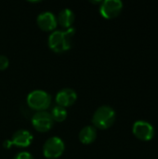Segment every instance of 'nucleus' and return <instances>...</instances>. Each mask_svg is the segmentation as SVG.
I'll list each match as a JSON object with an SVG mask.
<instances>
[{
  "label": "nucleus",
  "mask_w": 158,
  "mask_h": 159,
  "mask_svg": "<svg viewBox=\"0 0 158 159\" xmlns=\"http://www.w3.org/2000/svg\"><path fill=\"white\" fill-rule=\"evenodd\" d=\"M13 159H34L33 156L29 153V152H20L18 153Z\"/></svg>",
  "instance_id": "obj_15"
},
{
  "label": "nucleus",
  "mask_w": 158,
  "mask_h": 159,
  "mask_svg": "<svg viewBox=\"0 0 158 159\" xmlns=\"http://www.w3.org/2000/svg\"><path fill=\"white\" fill-rule=\"evenodd\" d=\"M123 3L120 0H105L100 7V13L105 19L116 18L122 11Z\"/></svg>",
  "instance_id": "obj_7"
},
{
  "label": "nucleus",
  "mask_w": 158,
  "mask_h": 159,
  "mask_svg": "<svg viewBox=\"0 0 158 159\" xmlns=\"http://www.w3.org/2000/svg\"><path fill=\"white\" fill-rule=\"evenodd\" d=\"M74 19H75V16H74V11L70 8H64L59 13L57 17V21L61 27L69 29V28H72Z\"/></svg>",
  "instance_id": "obj_11"
},
{
  "label": "nucleus",
  "mask_w": 158,
  "mask_h": 159,
  "mask_svg": "<svg viewBox=\"0 0 158 159\" xmlns=\"http://www.w3.org/2000/svg\"><path fill=\"white\" fill-rule=\"evenodd\" d=\"M27 104L33 110L37 112L46 111L51 104V96L41 89H35L27 96Z\"/></svg>",
  "instance_id": "obj_3"
},
{
  "label": "nucleus",
  "mask_w": 158,
  "mask_h": 159,
  "mask_svg": "<svg viewBox=\"0 0 158 159\" xmlns=\"http://www.w3.org/2000/svg\"><path fill=\"white\" fill-rule=\"evenodd\" d=\"M36 21L38 27L43 31H53L58 25L57 18L50 11H45L40 13L36 19Z\"/></svg>",
  "instance_id": "obj_9"
},
{
  "label": "nucleus",
  "mask_w": 158,
  "mask_h": 159,
  "mask_svg": "<svg viewBox=\"0 0 158 159\" xmlns=\"http://www.w3.org/2000/svg\"><path fill=\"white\" fill-rule=\"evenodd\" d=\"M65 145L59 137H50L43 146V155L46 158L57 159L61 157L64 152Z\"/></svg>",
  "instance_id": "obj_4"
},
{
  "label": "nucleus",
  "mask_w": 158,
  "mask_h": 159,
  "mask_svg": "<svg viewBox=\"0 0 158 159\" xmlns=\"http://www.w3.org/2000/svg\"><path fill=\"white\" fill-rule=\"evenodd\" d=\"M132 131L137 139L143 142L151 141L155 136L154 127L149 122L142 121V120H139L134 123Z\"/></svg>",
  "instance_id": "obj_6"
},
{
  "label": "nucleus",
  "mask_w": 158,
  "mask_h": 159,
  "mask_svg": "<svg viewBox=\"0 0 158 159\" xmlns=\"http://www.w3.org/2000/svg\"><path fill=\"white\" fill-rule=\"evenodd\" d=\"M9 65L8 58L5 55H0V71L6 70Z\"/></svg>",
  "instance_id": "obj_14"
},
{
  "label": "nucleus",
  "mask_w": 158,
  "mask_h": 159,
  "mask_svg": "<svg viewBox=\"0 0 158 159\" xmlns=\"http://www.w3.org/2000/svg\"><path fill=\"white\" fill-rule=\"evenodd\" d=\"M3 146H4L6 149H9V148L12 146L11 141H10V140H7V141H5V142H4V143H3Z\"/></svg>",
  "instance_id": "obj_16"
},
{
  "label": "nucleus",
  "mask_w": 158,
  "mask_h": 159,
  "mask_svg": "<svg viewBox=\"0 0 158 159\" xmlns=\"http://www.w3.org/2000/svg\"><path fill=\"white\" fill-rule=\"evenodd\" d=\"M32 125L39 132H47L51 129L54 124V120L50 115L46 111L36 112L32 116Z\"/></svg>",
  "instance_id": "obj_5"
},
{
  "label": "nucleus",
  "mask_w": 158,
  "mask_h": 159,
  "mask_svg": "<svg viewBox=\"0 0 158 159\" xmlns=\"http://www.w3.org/2000/svg\"><path fill=\"white\" fill-rule=\"evenodd\" d=\"M50 115H51L54 121L62 122L67 117V111H66V108L61 107L60 105H56L52 108Z\"/></svg>",
  "instance_id": "obj_13"
},
{
  "label": "nucleus",
  "mask_w": 158,
  "mask_h": 159,
  "mask_svg": "<svg viewBox=\"0 0 158 159\" xmlns=\"http://www.w3.org/2000/svg\"><path fill=\"white\" fill-rule=\"evenodd\" d=\"M33 135L26 129H19L17 130L11 138L12 145H16L18 147H28L33 142Z\"/></svg>",
  "instance_id": "obj_10"
},
{
  "label": "nucleus",
  "mask_w": 158,
  "mask_h": 159,
  "mask_svg": "<svg viewBox=\"0 0 158 159\" xmlns=\"http://www.w3.org/2000/svg\"><path fill=\"white\" fill-rule=\"evenodd\" d=\"M115 121V112L108 105H102L99 107L92 116V123L95 129H107L114 125Z\"/></svg>",
  "instance_id": "obj_2"
},
{
  "label": "nucleus",
  "mask_w": 158,
  "mask_h": 159,
  "mask_svg": "<svg viewBox=\"0 0 158 159\" xmlns=\"http://www.w3.org/2000/svg\"><path fill=\"white\" fill-rule=\"evenodd\" d=\"M74 34L75 29L73 27L65 31H53L47 40L48 47L57 53L64 52L71 48Z\"/></svg>",
  "instance_id": "obj_1"
},
{
  "label": "nucleus",
  "mask_w": 158,
  "mask_h": 159,
  "mask_svg": "<svg viewBox=\"0 0 158 159\" xmlns=\"http://www.w3.org/2000/svg\"><path fill=\"white\" fill-rule=\"evenodd\" d=\"M78 137L83 144H90L97 138V130L92 126H87L80 130Z\"/></svg>",
  "instance_id": "obj_12"
},
{
  "label": "nucleus",
  "mask_w": 158,
  "mask_h": 159,
  "mask_svg": "<svg viewBox=\"0 0 158 159\" xmlns=\"http://www.w3.org/2000/svg\"><path fill=\"white\" fill-rule=\"evenodd\" d=\"M76 99H77L76 92L73 89H69V88L61 89L57 93L55 98L57 105H60L64 108L73 105L75 102Z\"/></svg>",
  "instance_id": "obj_8"
}]
</instances>
